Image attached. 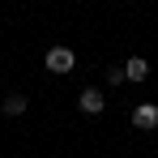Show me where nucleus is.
I'll return each instance as SVG.
<instances>
[{
    "label": "nucleus",
    "instance_id": "nucleus-1",
    "mask_svg": "<svg viewBox=\"0 0 158 158\" xmlns=\"http://www.w3.org/2000/svg\"><path fill=\"white\" fill-rule=\"evenodd\" d=\"M73 64H77V56L69 52V47H52L47 60H43V69H47V73H73Z\"/></svg>",
    "mask_w": 158,
    "mask_h": 158
},
{
    "label": "nucleus",
    "instance_id": "nucleus-5",
    "mask_svg": "<svg viewBox=\"0 0 158 158\" xmlns=\"http://www.w3.org/2000/svg\"><path fill=\"white\" fill-rule=\"evenodd\" d=\"M0 107H4V115H22V111L30 107V98H26V94H17V90H13V94H9V98H4Z\"/></svg>",
    "mask_w": 158,
    "mask_h": 158
},
{
    "label": "nucleus",
    "instance_id": "nucleus-2",
    "mask_svg": "<svg viewBox=\"0 0 158 158\" xmlns=\"http://www.w3.org/2000/svg\"><path fill=\"white\" fill-rule=\"evenodd\" d=\"M77 107L81 111H85V115H103V90H94V85H90V90H81V98H77Z\"/></svg>",
    "mask_w": 158,
    "mask_h": 158
},
{
    "label": "nucleus",
    "instance_id": "nucleus-6",
    "mask_svg": "<svg viewBox=\"0 0 158 158\" xmlns=\"http://www.w3.org/2000/svg\"><path fill=\"white\" fill-rule=\"evenodd\" d=\"M107 81H111V85H120V81H128V73H124V64H120V69H107Z\"/></svg>",
    "mask_w": 158,
    "mask_h": 158
},
{
    "label": "nucleus",
    "instance_id": "nucleus-4",
    "mask_svg": "<svg viewBox=\"0 0 158 158\" xmlns=\"http://www.w3.org/2000/svg\"><path fill=\"white\" fill-rule=\"evenodd\" d=\"M124 73H128V81H145V77H150V64H145L141 56H132L128 64H124Z\"/></svg>",
    "mask_w": 158,
    "mask_h": 158
},
{
    "label": "nucleus",
    "instance_id": "nucleus-3",
    "mask_svg": "<svg viewBox=\"0 0 158 158\" xmlns=\"http://www.w3.org/2000/svg\"><path fill=\"white\" fill-rule=\"evenodd\" d=\"M132 124H137V128H158V107H154V103H137Z\"/></svg>",
    "mask_w": 158,
    "mask_h": 158
}]
</instances>
